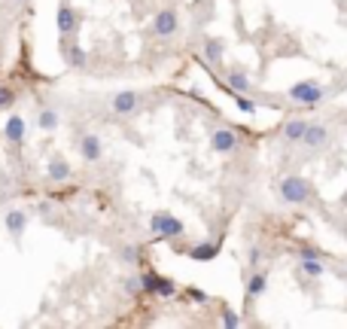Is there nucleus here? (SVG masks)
Listing matches in <instances>:
<instances>
[{
	"label": "nucleus",
	"instance_id": "2eb2a0df",
	"mask_svg": "<svg viewBox=\"0 0 347 329\" xmlns=\"http://www.w3.org/2000/svg\"><path fill=\"white\" fill-rule=\"evenodd\" d=\"M67 61H70V67H82L85 64V52L79 46H70L67 49Z\"/></svg>",
	"mask_w": 347,
	"mask_h": 329
},
{
	"label": "nucleus",
	"instance_id": "423d86ee",
	"mask_svg": "<svg viewBox=\"0 0 347 329\" xmlns=\"http://www.w3.org/2000/svg\"><path fill=\"white\" fill-rule=\"evenodd\" d=\"M235 143H238V137H235V131H229V128H219V131L213 134V149H216V153H232Z\"/></svg>",
	"mask_w": 347,
	"mask_h": 329
},
{
	"label": "nucleus",
	"instance_id": "ddd939ff",
	"mask_svg": "<svg viewBox=\"0 0 347 329\" xmlns=\"http://www.w3.org/2000/svg\"><path fill=\"white\" fill-rule=\"evenodd\" d=\"M189 256L192 259H213L216 256V244H198V247L189 250Z\"/></svg>",
	"mask_w": 347,
	"mask_h": 329
},
{
	"label": "nucleus",
	"instance_id": "393cba45",
	"mask_svg": "<svg viewBox=\"0 0 347 329\" xmlns=\"http://www.w3.org/2000/svg\"><path fill=\"white\" fill-rule=\"evenodd\" d=\"M189 296H192V299H195V302H207V296H204V293H201V290H189Z\"/></svg>",
	"mask_w": 347,
	"mask_h": 329
},
{
	"label": "nucleus",
	"instance_id": "39448f33",
	"mask_svg": "<svg viewBox=\"0 0 347 329\" xmlns=\"http://www.w3.org/2000/svg\"><path fill=\"white\" fill-rule=\"evenodd\" d=\"M134 107H137V95H134V92H119V95L113 98V110H116L119 116H128Z\"/></svg>",
	"mask_w": 347,
	"mask_h": 329
},
{
	"label": "nucleus",
	"instance_id": "5701e85b",
	"mask_svg": "<svg viewBox=\"0 0 347 329\" xmlns=\"http://www.w3.org/2000/svg\"><path fill=\"white\" fill-rule=\"evenodd\" d=\"M223 326H238V314L235 311H223Z\"/></svg>",
	"mask_w": 347,
	"mask_h": 329
},
{
	"label": "nucleus",
	"instance_id": "9b49d317",
	"mask_svg": "<svg viewBox=\"0 0 347 329\" xmlns=\"http://www.w3.org/2000/svg\"><path fill=\"white\" fill-rule=\"evenodd\" d=\"M305 125H308V122H302V119H293V122H287V128H283L287 140H302V134H305Z\"/></svg>",
	"mask_w": 347,
	"mask_h": 329
},
{
	"label": "nucleus",
	"instance_id": "b1692460",
	"mask_svg": "<svg viewBox=\"0 0 347 329\" xmlns=\"http://www.w3.org/2000/svg\"><path fill=\"white\" fill-rule=\"evenodd\" d=\"M238 110H244V113H256V104L247 101V98H238Z\"/></svg>",
	"mask_w": 347,
	"mask_h": 329
},
{
	"label": "nucleus",
	"instance_id": "f03ea898",
	"mask_svg": "<svg viewBox=\"0 0 347 329\" xmlns=\"http://www.w3.org/2000/svg\"><path fill=\"white\" fill-rule=\"evenodd\" d=\"M149 229H152L159 238H174V235H180V232H183V223H180L177 217H168V214H155V217L149 220Z\"/></svg>",
	"mask_w": 347,
	"mask_h": 329
},
{
	"label": "nucleus",
	"instance_id": "aec40b11",
	"mask_svg": "<svg viewBox=\"0 0 347 329\" xmlns=\"http://www.w3.org/2000/svg\"><path fill=\"white\" fill-rule=\"evenodd\" d=\"M219 55H223V43H219V40H210V43H207V58H210V61H219Z\"/></svg>",
	"mask_w": 347,
	"mask_h": 329
},
{
	"label": "nucleus",
	"instance_id": "7ed1b4c3",
	"mask_svg": "<svg viewBox=\"0 0 347 329\" xmlns=\"http://www.w3.org/2000/svg\"><path fill=\"white\" fill-rule=\"evenodd\" d=\"M290 98L299 104H317V101H323V88L317 82H296L290 88Z\"/></svg>",
	"mask_w": 347,
	"mask_h": 329
},
{
	"label": "nucleus",
	"instance_id": "f3484780",
	"mask_svg": "<svg viewBox=\"0 0 347 329\" xmlns=\"http://www.w3.org/2000/svg\"><path fill=\"white\" fill-rule=\"evenodd\" d=\"M229 82H232L238 92H247V88H250V85H247V76H244L241 70H232V73H229Z\"/></svg>",
	"mask_w": 347,
	"mask_h": 329
},
{
	"label": "nucleus",
	"instance_id": "9d476101",
	"mask_svg": "<svg viewBox=\"0 0 347 329\" xmlns=\"http://www.w3.org/2000/svg\"><path fill=\"white\" fill-rule=\"evenodd\" d=\"M302 140H305L308 146H320V143L326 140V128H320V125H305Z\"/></svg>",
	"mask_w": 347,
	"mask_h": 329
},
{
	"label": "nucleus",
	"instance_id": "bb28decb",
	"mask_svg": "<svg viewBox=\"0 0 347 329\" xmlns=\"http://www.w3.org/2000/svg\"><path fill=\"white\" fill-rule=\"evenodd\" d=\"M125 259H137V247H125Z\"/></svg>",
	"mask_w": 347,
	"mask_h": 329
},
{
	"label": "nucleus",
	"instance_id": "f8f14e48",
	"mask_svg": "<svg viewBox=\"0 0 347 329\" xmlns=\"http://www.w3.org/2000/svg\"><path fill=\"white\" fill-rule=\"evenodd\" d=\"M6 229H9L12 235H18V232L24 229V214H21V211H9V214H6Z\"/></svg>",
	"mask_w": 347,
	"mask_h": 329
},
{
	"label": "nucleus",
	"instance_id": "a878e982",
	"mask_svg": "<svg viewBox=\"0 0 347 329\" xmlns=\"http://www.w3.org/2000/svg\"><path fill=\"white\" fill-rule=\"evenodd\" d=\"M302 259H317V250H311V247H305V250H302Z\"/></svg>",
	"mask_w": 347,
	"mask_h": 329
},
{
	"label": "nucleus",
	"instance_id": "6e6552de",
	"mask_svg": "<svg viewBox=\"0 0 347 329\" xmlns=\"http://www.w3.org/2000/svg\"><path fill=\"white\" fill-rule=\"evenodd\" d=\"M73 27H76V12H73L70 6H61V9H58V31H61V34H70Z\"/></svg>",
	"mask_w": 347,
	"mask_h": 329
},
{
	"label": "nucleus",
	"instance_id": "1a4fd4ad",
	"mask_svg": "<svg viewBox=\"0 0 347 329\" xmlns=\"http://www.w3.org/2000/svg\"><path fill=\"white\" fill-rule=\"evenodd\" d=\"M21 137H24V122H21L18 116H9V119H6V140L21 143Z\"/></svg>",
	"mask_w": 347,
	"mask_h": 329
},
{
	"label": "nucleus",
	"instance_id": "20e7f679",
	"mask_svg": "<svg viewBox=\"0 0 347 329\" xmlns=\"http://www.w3.org/2000/svg\"><path fill=\"white\" fill-rule=\"evenodd\" d=\"M152 31H155L159 37H171V34L177 31V15H174L171 9H165V12H159V15L152 18Z\"/></svg>",
	"mask_w": 347,
	"mask_h": 329
},
{
	"label": "nucleus",
	"instance_id": "f257e3e1",
	"mask_svg": "<svg viewBox=\"0 0 347 329\" xmlns=\"http://www.w3.org/2000/svg\"><path fill=\"white\" fill-rule=\"evenodd\" d=\"M280 195H283L290 204H302V201H308L311 189H308V183H305L302 177H287V180L280 183Z\"/></svg>",
	"mask_w": 347,
	"mask_h": 329
},
{
	"label": "nucleus",
	"instance_id": "4be33fe9",
	"mask_svg": "<svg viewBox=\"0 0 347 329\" xmlns=\"http://www.w3.org/2000/svg\"><path fill=\"white\" fill-rule=\"evenodd\" d=\"M12 101H15V95H12L9 88H3V85H0V110H3V107H9Z\"/></svg>",
	"mask_w": 347,
	"mask_h": 329
},
{
	"label": "nucleus",
	"instance_id": "6ab92c4d",
	"mask_svg": "<svg viewBox=\"0 0 347 329\" xmlns=\"http://www.w3.org/2000/svg\"><path fill=\"white\" fill-rule=\"evenodd\" d=\"M262 290H265V275H256V278L250 281V287H247V293H250V296H259Z\"/></svg>",
	"mask_w": 347,
	"mask_h": 329
},
{
	"label": "nucleus",
	"instance_id": "0eeeda50",
	"mask_svg": "<svg viewBox=\"0 0 347 329\" xmlns=\"http://www.w3.org/2000/svg\"><path fill=\"white\" fill-rule=\"evenodd\" d=\"M79 153H82L88 162H98V159H101V140H98L94 134L82 137V140H79Z\"/></svg>",
	"mask_w": 347,
	"mask_h": 329
},
{
	"label": "nucleus",
	"instance_id": "dca6fc26",
	"mask_svg": "<svg viewBox=\"0 0 347 329\" xmlns=\"http://www.w3.org/2000/svg\"><path fill=\"white\" fill-rule=\"evenodd\" d=\"M55 125H58V116H55V110H43V113H40V128L52 131Z\"/></svg>",
	"mask_w": 347,
	"mask_h": 329
},
{
	"label": "nucleus",
	"instance_id": "412c9836",
	"mask_svg": "<svg viewBox=\"0 0 347 329\" xmlns=\"http://www.w3.org/2000/svg\"><path fill=\"white\" fill-rule=\"evenodd\" d=\"M302 268H305L308 275H314V278H317V275H323V265H320L317 259H305V262H302Z\"/></svg>",
	"mask_w": 347,
	"mask_h": 329
},
{
	"label": "nucleus",
	"instance_id": "4468645a",
	"mask_svg": "<svg viewBox=\"0 0 347 329\" xmlns=\"http://www.w3.org/2000/svg\"><path fill=\"white\" fill-rule=\"evenodd\" d=\"M49 177H52V180H67V177H70V168H67L64 162H52V165H49Z\"/></svg>",
	"mask_w": 347,
	"mask_h": 329
},
{
	"label": "nucleus",
	"instance_id": "a211bd4d",
	"mask_svg": "<svg viewBox=\"0 0 347 329\" xmlns=\"http://www.w3.org/2000/svg\"><path fill=\"white\" fill-rule=\"evenodd\" d=\"M152 293H159V296H174V284L165 281V278H155V290H152Z\"/></svg>",
	"mask_w": 347,
	"mask_h": 329
}]
</instances>
